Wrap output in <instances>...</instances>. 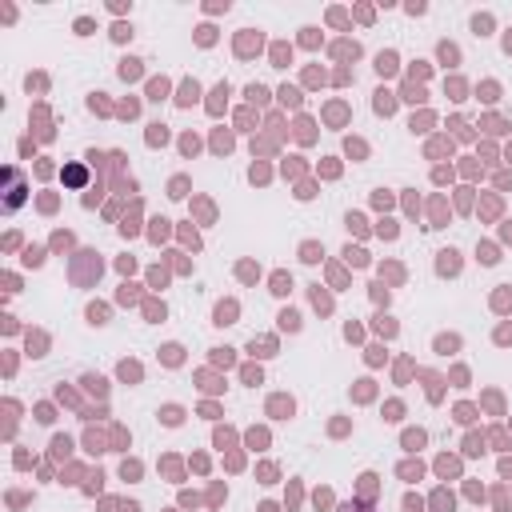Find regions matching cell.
Masks as SVG:
<instances>
[{
    "instance_id": "obj_1",
    "label": "cell",
    "mask_w": 512,
    "mask_h": 512,
    "mask_svg": "<svg viewBox=\"0 0 512 512\" xmlns=\"http://www.w3.org/2000/svg\"><path fill=\"white\" fill-rule=\"evenodd\" d=\"M4 180H8V196H4V208L12 212V208H20V200H24V176H20L16 168H4Z\"/></svg>"
}]
</instances>
